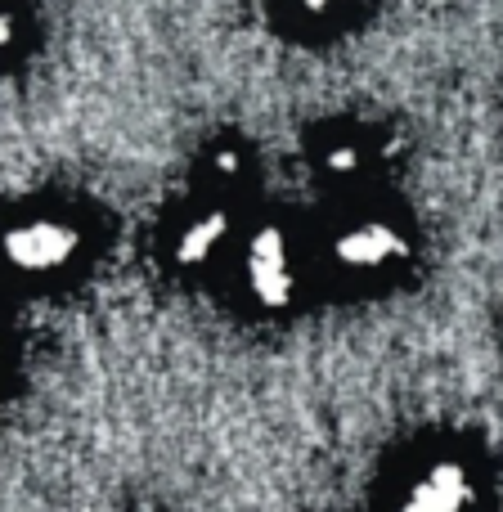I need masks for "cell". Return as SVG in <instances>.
Here are the masks:
<instances>
[{"label":"cell","instance_id":"6da1fadb","mask_svg":"<svg viewBox=\"0 0 503 512\" xmlns=\"http://www.w3.org/2000/svg\"><path fill=\"white\" fill-rule=\"evenodd\" d=\"M77 248V225L59 221V216H32V221H18L5 234V261L18 274H54L77 256Z\"/></svg>","mask_w":503,"mask_h":512},{"label":"cell","instance_id":"7a4b0ae2","mask_svg":"<svg viewBox=\"0 0 503 512\" xmlns=\"http://www.w3.org/2000/svg\"><path fill=\"white\" fill-rule=\"evenodd\" d=\"M405 252H409V243L400 234V225L382 221V216H364V221L346 225L333 243L337 265L351 274H378L387 265H396Z\"/></svg>","mask_w":503,"mask_h":512},{"label":"cell","instance_id":"3957f363","mask_svg":"<svg viewBox=\"0 0 503 512\" xmlns=\"http://www.w3.org/2000/svg\"><path fill=\"white\" fill-rule=\"evenodd\" d=\"M472 504H477L472 472L463 463L436 459L405 486L396 512H472Z\"/></svg>","mask_w":503,"mask_h":512},{"label":"cell","instance_id":"277c9868","mask_svg":"<svg viewBox=\"0 0 503 512\" xmlns=\"http://www.w3.org/2000/svg\"><path fill=\"white\" fill-rule=\"evenodd\" d=\"M248 292L261 306H283L292 301V288H297V270H292V252H288V234L283 230H261L248 248Z\"/></svg>","mask_w":503,"mask_h":512},{"label":"cell","instance_id":"5b68a950","mask_svg":"<svg viewBox=\"0 0 503 512\" xmlns=\"http://www.w3.org/2000/svg\"><path fill=\"white\" fill-rule=\"evenodd\" d=\"M225 234H230V221H225V212H203V216H194V221L180 230L176 256H180L185 265H203L207 256H212V252L225 243Z\"/></svg>","mask_w":503,"mask_h":512},{"label":"cell","instance_id":"8992f818","mask_svg":"<svg viewBox=\"0 0 503 512\" xmlns=\"http://www.w3.org/2000/svg\"><path fill=\"white\" fill-rule=\"evenodd\" d=\"M328 171H333V176H355V171L364 167V149L355 140H342V144H333V149H328Z\"/></svg>","mask_w":503,"mask_h":512},{"label":"cell","instance_id":"52a82bcc","mask_svg":"<svg viewBox=\"0 0 503 512\" xmlns=\"http://www.w3.org/2000/svg\"><path fill=\"white\" fill-rule=\"evenodd\" d=\"M14 41H18V23H14L9 9H0V50H9Z\"/></svg>","mask_w":503,"mask_h":512},{"label":"cell","instance_id":"ba28073f","mask_svg":"<svg viewBox=\"0 0 503 512\" xmlns=\"http://www.w3.org/2000/svg\"><path fill=\"white\" fill-rule=\"evenodd\" d=\"M297 5H301V9H306V14H310V18H324V14H333V9H337V5H342V0H297Z\"/></svg>","mask_w":503,"mask_h":512},{"label":"cell","instance_id":"9c48e42d","mask_svg":"<svg viewBox=\"0 0 503 512\" xmlns=\"http://www.w3.org/2000/svg\"><path fill=\"white\" fill-rule=\"evenodd\" d=\"M0 360H5V333H0Z\"/></svg>","mask_w":503,"mask_h":512}]
</instances>
